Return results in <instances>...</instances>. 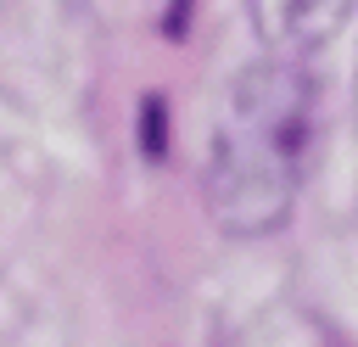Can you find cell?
Instances as JSON below:
<instances>
[{"label": "cell", "instance_id": "obj_2", "mask_svg": "<svg viewBox=\"0 0 358 347\" xmlns=\"http://www.w3.org/2000/svg\"><path fill=\"white\" fill-rule=\"evenodd\" d=\"M246 11H252V28L268 56L308 62L313 50H324L347 28L352 0H246Z\"/></svg>", "mask_w": 358, "mask_h": 347}, {"label": "cell", "instance_id": "obj_1", "mask_svg": "<svg viewBox=\"0 0 358 347\" xmlns=\"http://www.w3.org/2000/svg\"><path fill=\"white\" fill-rule=\"evenodd\" d=\"M319 84L296 56H263L235 73L207 134L201 196L218 229L268 235L291 218L313 162Z\"/></svg>", "mask_w": 358, "mask_h": 347}]
</instances>
